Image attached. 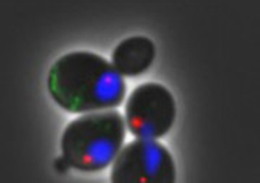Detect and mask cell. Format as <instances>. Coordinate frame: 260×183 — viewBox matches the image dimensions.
<instances>
[{
    "instance_id": "cell-1",
    "label": "cell",
    "mask_w": 260,
    "mask_h": 183,
    "mask_svg": "<svg viewBox=\"0 0 260 183\" xmlns=\"http://www.w3.org/2000/svg\"><path fill=\"white\" fill-rule=\"evenodd\" d=\"M48 91L62 110L80 114L119 107L126 84L114 65L94 52L61 56L48 74Z\"/></svg>"
},
{
    "instance_id": "cell-4",
    "label": "cell",
    "mask_w": 260,
    "mask_h": 183,
    "mask_svg": "<svg viewBox=\"0 0 260 183\" xmlns=\"http://www.w3.org/2000/svg\"><path fill=\"white\" fill-rule=\"evenodd\" d=\"M177 117L175 98L156 83L136 87L126 102V124L139 138H160L172 128Z\"/></svg>"
},
{
    "instance_id": "cell-3",
    "label": "cell",
    "mask_w": 260,
    "mask_h": 183,
    "mask_svg": "<svg viewBox=\"0 0 260 183\" xmlns=\"http://www.w3.org/2000/svg\"><path fill=\"white\" fill-rule=\"evenodd\" d=\"M114 183H174L177 167L171 152L155 138L130 141L113 160Z\"/></svg>"
},
{
    "instance_id": "cell-6",
    "label": "cell",
    "mask_w": 260,
    "mask_h": 183,
    "mask_svg": "<svg viewBox=\"0 0 260 183\" xmlns=\"http://www.w3.org/2000/svg\"><path fill=\"white\" fill-rule=\"evenodd\" d=\"M70 167L71 166L68 165V162L65 160L64 156H59V157H56L55 162H54V169H55L56 172L59 174H65L68 170H70Z\"/></svg>"
},
{
    "instance_id": "cell-5",
    "label": "cell",
    "mask_w": 260,
    "mask_h": 183,
    "mask_svg": "<svg viewBox=\"0 0 260 183\" xmlns=\"http://www.w3.org/2000/svg\"><path fill=\"white\" fill-rule=\"evenodd\" d=\"M156 56L155 44L148 36H130L113 51L114 68L124 77H138L148 71Z\"/></svg>"
},
{
    "instance_id": "cell-2",
    "label": "cell",
    "mask_w": 260,
    "mask_h": 183,
    "mask_svg": "<svg viewBox=\"0 0 260 183\" xmlns=\"http://www.w3.org/2000/svg\"><path fill=\"white\" fill-rule=\"evenodd\" d=\"M126 137L119 111L90 113L73 120L61 137V152L68 165L81 172H100L113 163Z\"/></svg>"
}]
</instances>
